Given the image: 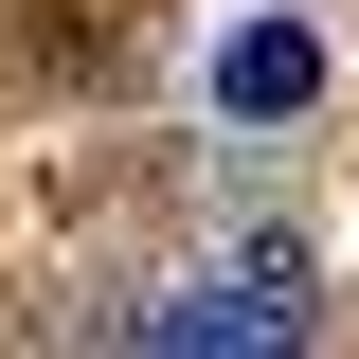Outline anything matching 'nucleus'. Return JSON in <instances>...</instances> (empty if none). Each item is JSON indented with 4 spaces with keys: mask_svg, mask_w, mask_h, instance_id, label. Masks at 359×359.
Here are the masks:
<instances>
[{
    "mask_svg": "<svg viewBox=\"0 0 359 359\" xmlns=\"http://www.w3.org/2000/svg\"><path fill=\"white\" fill-rule=\"evenodd\" d=\"M306 90H323V36H306V18H252V36L216 54V108H306Z\"/></svg>",
    "mask_w": 359,
    "mask_h": 359,
    "instance_id": "f03ea898",
    "label": "nucleus"
},
{
    "mask_svg": "<svg viewBox=\"0 0 359 359\" xmlns=\"http://www.w3.org/2000/svg\"><path fill=\"white\" fill-rule=\"evenodd\" d=\"M126 359H306V252H233L180 306H144Z\"/></svg>",
    "mask_w": 359,
    "mask_h": 359,
    "instance_id": "f257e3e1",
    "label": "nucleus"
}]
</instances>
